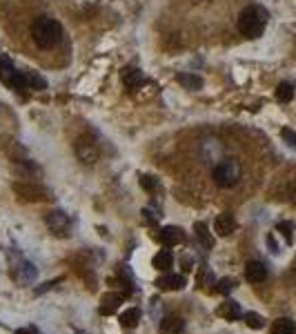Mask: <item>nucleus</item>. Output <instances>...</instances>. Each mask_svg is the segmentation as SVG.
Instances as JSON below:
<instances>
[{"instance_id": "1", "label": "nucleus", "mask_w": 296, "mask_h": 334, "mask_svg": "<svg viewBox=\"0 0 296 334\" xmlns=\"http://www.w3.org/2000/svg\"><path fill=\"white\" fill-rule=\"evenodd\" d=\"M32 36H34V43L42 49H49L56 47L63 38V27L49 16H41L34 20L32 25Z\"/></svg>"}, {"instance_id": "2", "label": "nucleus", "mask_w": 296, "mask_h": 334, "mask_svg": "<svg viewBox=\"0 0 296 334\" xmlns=\"http://www.w3.org/2000/svg\"><path fill=\"white\" fill-rule=\"evenodd\" d=\"M265 25H267V11H265L263 7H258V4L243 9L241 16H238V31H241L245 38L254 40V38H258V36H263Z\"/></svg>"}, {"instance_id": "3", "label": "nucleus", "mask_w": 296, "mask_h": 334, "mask_svg": "<svg viewBox=\"0 0 296 334\" xmlns=\"http://www.w3.org/2000/svg\"><path fill=\"white\" fill-rule=\"evenodd\" d=\"M214 183L218 187H234L238 181H241V165L236 163L234 158H225L220 163L214 165Z\"/></svg>"}, {"instance_id": "4", "label": "nucleus", "mask_w": 296, "mask_h": 334, "mask_svg": "<svg viewBox=\"0 0 296 334\" xmlns=\"http://www.w3.org/2000/svg\"><path fill=\"white\" fill-rule=\"evenodd\" d=\"M0 80L5 85H9L14 92H25L27 83H25V71H16L14 62L9 60V56H0Z\"/></svg>"}, {"instance_id": "5", "label": "nucleus", "mask_w": 296, "mask_h": 334, "mask_svg": "<svg viewBox=\"0 0 296 334\" xmlns=\"http://www.w3.org/2000/svg\"><path fill=\"white\" fill-rule=\"evenodd\" d=\"M76 156L81 163L85 165H94L98 160V147L96 143H91L89 138H78L76 141Z\"/></svg>"}, {"instance_id": "6", "label": "nucleus", "mask_w": 296, "mask_h": 334, "mask_svg": "<svg viewBox=\"0 0 296 334\" xmlns=\"http://www.w3.org/2000/svg\"><path fill=\"white\" fill-rule=\"evenodd\" d=\"M158 240H161L165 247H176V245H180L185 240V232L176 225H167L158 232Z\"/></svg>"}, {"instance_id": "7", "label": "nucleus", "mask_w": 296, "mask_h": 334, "mask_svg": "<svg viewBox=\"0 0 296 334\" xmlns=\"http://www.w3.org/2000/svg\"><path fill=\"white\" fill-rule=\"evenodd\" d=\"M234 230H236V218H234V214L223 212V214H218V216H216V221H214V232H216L218 236H229Z\"/></svg>"}, {"instance_id": "8", "label": "nucleus", "mask_w": 296, "mask_h": 334, "mask_svg": "<svg viewBox=\"0 0 296 334\" xmlns=\"http://www.w3.org/2000/svg\"><path fill=\"white\" fill-rule=\"evenodd\" d=\"M14 190L18 191L23 198H27V200H47V191L42 190V187H38V185L18 183V185H14Z\"/></svg>"}, {"instance_id": "9", "label": "nucleus", "mask_w": 296, "mask_h": 334, "mask_svg": "<svg viewBox=\"0 0 296 334\" xmlns=\"http://www.w3.org/2000/svg\"><path fill=\"white\" fill-rule=\"evenodd\" d=\"M245 279L250 281V283H263V281L267 279V267L260 261H250L245 265Z\"/></svg>"}, {"instance_id": "10", "label": "nucleus", "mask_w": 296, "mask_h": 334, "mask_svg": "<svg viewBox=\"0 0 296 334\" xmlns=\"http://www.w3.org/2000/svg\"><path fill=\"white\" fill-rule=\"evenodd\" d=\"M123 296L125 294H118V292H107L103 298H100V314L103 316H109V314H114V312L121 307V303H123Z\"/></svg>"}, {"instance_id": "11", "label": "nucleus", "mask_w": 296, "mask_h": 334, "mask_svg": "<svg viewBox=\"0 0 296 334\" xmlns=\"http://www.w3.org/2000/svg\"><path fill=\"white\" fill-rule=\"evenodd\" d=\"M185 276L183 274H165L156 281L158 289H167V292H174V289H183L185 287Z\"/></svg>"}, {"instance_id": "12", "label": "nucleus", "mask_w": 296, "mask_h": 334, "mask_svg": "<svg viewBox=\"0 0 296 334\" xmlns=\"http://www.w3.org/2000/svg\"><path fill=\"white\" fill-rule=\"evenodd\" d=\"M216 312H218V316H223V319H227V321H236V319H241L243 316L241 305H238L236 301H232V298H227V301L220 303Z\"/></svg>"}, {"instance_id": "13", "label": "nucleus", "mask_w": 296, "mask_h": 334, "mask_svg": "<svg viewBox=\"0 0 296 334\" xmlns=\"http://www.w3.org/2000/svg\"><path fill=\"white\" fill-rule=\"evenodd\" d=\"M47 225L51 227V232H56V234L63 236L65 232H67V227H69V221H67V216H65L60 209H56V212H51L49 216H47Z\"/></svg>"}, {"instance_id": "14", "label": "nucleus", "mask_w": 296, "mask_h": 334, "mask_svg": "<svg viewBox=\"0 0 296 334\" xmlns=\"http://www.w3.org/2000/svg\"><path fill=\"white\" fill-rule=\"evenodd\" d=\"M185 328L183 319H178V316H165V319L161 321V334H180Z\"/></svg>"}, {"instance_id": "15", "label": "nucleus", "mask_w": 296, "mask_h": 334, "mask_svg": "<svg viewBox=\"0 0 296 334\" xmlns=\"http://www.w3.org/2000/svg\"><path fill=\"white\" fill-rule=\"evenodd\" d=\"M152 265L156 267V270H161V272H167L171 265H174V254H171L169 249H161V252L154 256Z\"/></svg>"}, {"instance_id": "16", "label": "nucleus", "mask_w": 296, "mask_h": 334, "mask_svg": "<svg viewBox=\"0 0 296 334\" xmlns=\"http://www.w3.org/2000/svg\"><path fill=\"white\" fill-rule=\"evenodd\" d=\"M194 232H196V239L201 240V245H203L205 249H211V247H214L211 232H210V227H207L205 223H196V225H194Z\"/></svg>"}, {"instance_id": "17", "label": "nucleus", "mask_w": 296, "mask_h": 334, "mask_svg": "<svg viewBox=\"0 0 296 334\" xmlns=\"http://www.w3.org/2000/svg\"><path fill=\"white\" fill-rule=\"evenodd\" d=\"M118 321H121V325L123 328H127V330L136 328L138 321H140V310L138 307H129V310H125L121 316H118Z\"/></svg>"}, {"instance_id": "18", "label": "nucleus", "mask_w": 296, "mask_h": 334, "mask_svg": "<svg viewBox=\"0 0 296 334\" xmlns=\"http://www.w3.org/2000/svg\"><path fill=\"white\" fill-rule=\"evenodd\" d=\"M272 334H296V323L287 316L283 319H276L272 325Z\"/></svg>"}, {"instance_id": "19", "label": "nucleus", "mask_w": 296, "mask_h": 334, "mask_svg": "<svg viewBox=\"0 0 296 334\" xmlns=\"http://www.w3.org/2000/svg\"><path fill=\"white\" fill-rule=\"evenodd\" d=\"M123 80H125V85L129 89H134V87H138L140 83H143V74H140V69H125L123 71Z\"/></svg>"}, {"instance_id": "20", "label": "nucleus", "mask_w": 296, "mask_h": 334, "mask_svg": "<svg viewBox=\"0 0 296 334\" xmlns=\"http://www.w3.org/2000/svg\"><path fill=\"white\" fill-rule=\"evenodd\" d=\"M294 98V87L290 83H281L276 87V100L278 102H290Z\"/></svg>"}, {"instance_id": "21", "label": "nucleus", "mask_w": 296, "mask_h": 334, "mask_svg": "<svg viewBox=\"0 0 296 334\" xmlns=\"http://www.w3.org/2000/svg\"><path fill=\"white\" fill-rule=\"evenodd\" d=\"M178 83L187 89H201L203 87V80L194 74H178Z\"/></svg>"}, {"instance_id": "22", "label": "nucleus", "mask_w": 296, "mask_h": 334, "mask_svg": "<svg viewBox=\"0 0 296 334\" xmlns=\"http://www.w3.org/2000/svg\"><path fill=\"white\" fill-rule=\"evenodd\" d=\"M25 83H27V89H45L47 87V83L36 71H25Z\"/></svg>"}, {"instance_id": "23", "label": "nucleus", "mask_w": 296, "mask_h": 334, "mask_svg": "<svg viewBox=\"0 0 296 334\" xmlns=\"http://www.w3.org/2000/svg\"><path fill=\"white\" fill-rule=\"evenodd\" d=\"M243 321H245V323L250 325L252 330L265 328V319H263L260 314H256V312H245V314H243Z\"/></svg>"}, {"instance_id": "24", "label": "nucleus", "mask_w": 296, "mask_h": 334, "mask_svg": "<svg viewBox=\"0 0 296 334\" xmlns=\"http://www.w3.org/2000/svg\"><path fill=\"white\" fill-rule=\"evenodd\" d=\"M140 187H143V190H147V191H158V178H154V176H149V174H143V176H140Z\"/></svg>"}, {"instance_id": "25", "label": "nucleus", "mask_w": 296, "mask_h": 334, "mask_svg": "<svg viewBox=\"0 0 296 334\" xmlns=\"http://www.w3.org/2000/svg\"><path fill=\"white\" fill-rule=\"evenodd\" d=\"M234 287H236V281L229 279V276H225V279L218 281V285H216V292H220V294H225V296H227Z\"/></svg>"}, {"instance_id": "26", "label": "nucleus", "mask_w": 296, "mask_h": 334, "mask_svg": "<svg viewBox=\"0 0 296 334\" xmlns=\"http://www.w3.org/2000/svg\"><path fill=\"white\" fill-rule=\"evenodd\" d=\"M276 230L281 232L283 236H285V240H287V243H292V239H294V236H292V230H294V225H292V223H287V221L278 223V225H276Z\"/></svg>"}, {"instance_id": "27", "label": "nucleus", "mask_w": 296, "mask_h": 334, "mask_svg": "<svg viewBox=\"0 0 296 334\" xmlns=\"http://www.w3.org/2000/svg\"><path fill=\"white\" fill-rule=\"evenodd\" d=\"M281 136H283V141H285L290 147H296V132H294V129L283 127L281 129Z\"/></svg>"}, {"instance_id": "28", "label": "nucleus", "mask_w": 296, "mask_h": 334, "mask_svg": "<svg viewBox=\"0 0 296 334\" xmlns=\"http://www.w3.org/2000/svg\"><path fill=\"white\" fill-rule=\"evenodd\" d=\"M58 281H60V279H56V281H47V283H42L41 287H36V289H34V294H36V296H38V294L47 292V289H51V287H54L56 283H58Z\"/></svg>"}, {"instance_id": "29", "label": "nucleus", "mask_w": 296, "mask_h": 334, "mask_svg": "<svg viewBox=\"0 0 296 334\" xmlns=\"http://www.w3.org/2000/svg\"><path fill=\"white\" fill-rule=\"evenodd\" d=\"M16 334H38L34 328H20V330H16Z\"/></svg>"}, {"instance_id": "30", "label": "nucleus", "mask_w": 296, "mask_h": 334, "mask_svg": "<svg viewBox=\"0 0 296 334\" xmlns=\"http://www.w3.org/2000/svg\"><path fill=\"white\" fill-rule=\"evenodd\" d=\"M267 243H269V247H272L274 252H278V247H276V240H274L272 236H267Z\"/></svg>"}]
</instances>
